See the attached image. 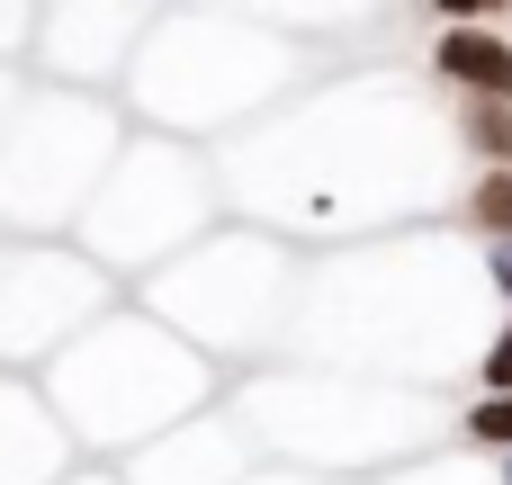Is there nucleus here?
Instances as JSON below:
<instances>
[{
    "label": "nucleus",
    "instance_id": "nucleus-1",
    "mask_svg": "<svg viewBox=\"0 0 512 485\" xmlns=\"http://www.w3.org/2000/svg\"><path fill=\"white\" fill-rule=\"evenodd\" d=\"M63 396L99 423H153V414H180L189 396H198V360H180L153 324H108L72 369H63Z\"/></svg>",
    "mask_w": 512,
    "mask_h": 485
},
{
    "label": "nucleus",
    "instance_id": "nucleus-2",
    "mask_svg": "<svg viewBox=\"0 0 512 485\" xmlns=\"http://www.w3.org/2000/svg\"><path fill=\"white\" fill-rule=\"evenodd\" d=\"M432 72L468 99H512V36L495 27H441L432 36Z\"/></svg>",
    "mask_w": 512,
    "mask_h": 485
},
{
    "label": "nucleus",
    "instance_id": "nucleus-8",
    "mask_svg": "<svg viewBox=\"0 0 512 485\" xmlns=\"http://www.w3.org/2000/svg\"><path fill=\"white\" fill-rule=\"evenodd\" d=\"M486 288L512 306V234H504V243H486Z\"/></svg>",
    "mask_w": 512,
    "mask_h": 485
},
{
    "label": "nucleus",
    "instance_id": "nucleus-5",
    "mask_svg": "<svg viewBox=\"0 0 512 485\" xmlns=\"http://www.w3.org/2000/svg\"><path fill=\"white\" fill-rule=\"evenodd\" d=\"M459 432H468L477 450H512V387H495L486 405H468V414H459Z\"/></svg>",
    "mask_w": 512,
    "mask_h": 485
},
{
    "label": "nucleus",
    "instance_id": "nucleus-3",
    "mask_svg": "<svg viewBox=\"0 0 512 485\" xmlns=\"http://www.w3.org/2000/svg\"><path fill=\"white\" fill-rule=\"evenodd\" d=\"M459 225L486 234V243H504L512 234V171H477V189L459 198Z\"/></svg>",
    "mask_w": 512,
    "mask_h": 485
},
{
    "label": "nucleus",
    "instance_id": "nucleus-7",
    "mask_svg": "<svg viewBox=\"0 0 512 485\" xmlns=\"http://www.w3.org/2000/svg\"><path fill=\"white\" fill-rule=\"evenodd\" d=\"M432 9H441L450 27H486V18H495V9H512V0H432Z\"/></svg>",
    "mask_w": 512,
    "mask_h": 485
},
{
    "label": "nucleus",
    "instance_id": "nucleus-9",
    "mask_svg": "<svg viewBox=\"0 0 512 485\" xmlns=\"http://www.w3.org/2000/svg\"><path fill=\"white\" fill-rule=\"evenodd\" d=\"M486 485H512V450H495V477H486Z\"/></svg>",
    "mask_w": 512,
    "mask_h": 485
},
{
    "label": "nucleus",
    "instance_id": "nucleus-4",
    "mask_svg": "<svg viewBox=\"0 0 512 485\" xmlns=\"http://www.w3.org/2000/svg\"><path fill=\"white\" fill-rule=\"evenodd\" d=\"M459 144L486 153V171H512V99H477V108L459 117Z\"/></svg>",
    "mask_w": 512,
    "mask_h": 485
},
{
    "label": "nucleus",
    "instance_id": "nucleus-6",
    "mask_svg": "<svg viewBox=\"0 0 512 485\" xmlns=\"http://www.w3.org/2000/svg\"><path fill=\"white\" fill-rule=\"evenodd\" d=\"M477 378H486V396H495V387H512V315L486 333V351H477Z\"/></svg>",
    "mask_w": 512,
    "mask_h": 485
}]
</instances>
